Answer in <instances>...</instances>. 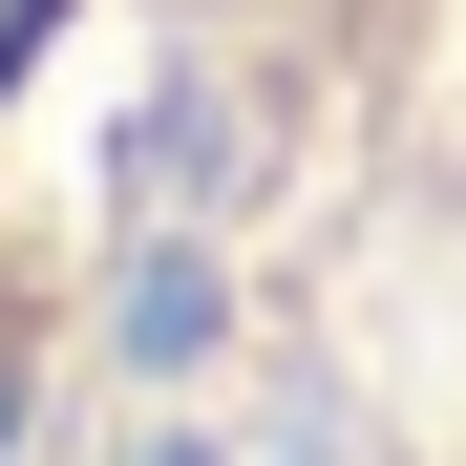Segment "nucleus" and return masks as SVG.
<instances>
[{
    "label": "nucleus",
    "mask_w": 466,
    "mask_h": 466,
    "mask_svg": "<svg viewBox=\"0 0 466 466\" xmlns=\"http://www.w3.org/2000/svg\"><path fill=\"white\" fill-rule=\"evenodd\" d=\"M191 339H212V255H148L127 276V360H191Z\"/></svg>",
    "instance_id": "nucleus-1"
}]
</instances>
